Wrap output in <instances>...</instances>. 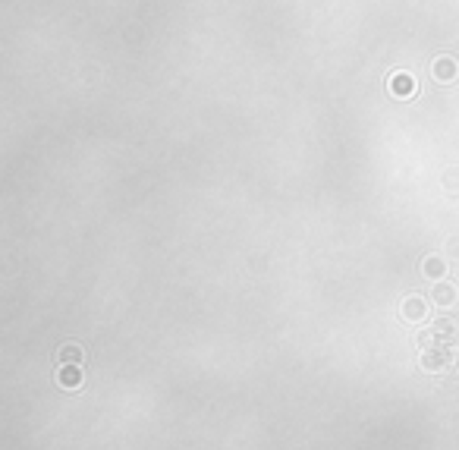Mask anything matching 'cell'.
I'll list each match as a JSON object with an SVG mask.
<instances>
[{
	"label": "cell",
	"mask_w": 459,
	"mask_h": 450,
	"mask_svg": "<svg viewBox=\"0 0 459 450\" xmlns=\"http://www.w3.org/2000/svg\"><path fill=\"white\" fill-rule=\"evenodd\" d=\"M431 79H434V82H441V85L456 82V79H459V60H456V57H450V54H441L431 63Z\"/></svg>",
	"instance_id": "cell-1"
},
{
	"label": "cell",
	"mask_w": 459,
	"mask_h": 450,
	"mask_svg": "<svg viewBox=\"0 0 459 450\" xmlns=\"http://www.w3.org/2000/svg\"><path fill=\"white\" fill-rule=\"evenodd\" d=\"M415 79L409 76V72H397V76H390V95L393 98H412L415 95Z\"/></svg>",
	"instance_id": "cell-2"
},
{
	"label": "cell",
	"mask_w": 459,
	"mask_h": 450,
	"mask_svg": "<svg viewBox=\"0 0 459 450\" xmlns=\"http://www.w3.org/2000/svg\"><path fill=\"white\" fill-rule=\"evenodd\" d=\"M431 300L437 302V306H453V302H456V287H450V284H437V287H434V293H431Z\"/></svg>",
	"instance_id": "cell-4"
},
{
	"label": "cell",
	"mask_w": 459,
	"mask_h": 450,
	"mask_svg": "<svg viewBox=\"0 0 459 450\" xmlns=\"http://www.w3.org/2000/svg\"><path fill=\"white\" fill-rule=\"evenodd\" d=\"M443 271H447V265H443V258H437V256H431V258H425V274L431 280H441L443 278Z\"/></svg>",
	"instance_id": "cell-6"
},
{
	"label": "cell",
	"mask_w": 459,
	"mask_h": 450,
	"mask_svg": "<svg viewBox=\"0 0 459 450\" xmlns=\"http://www.w3.org/2000/svg\"><path fill=\"white\" fill-rule=\"evenodd\" d=\"M450 252H459V239H453V243H450Z\"/></svg>",
	"instance_id": "cell-8"
},
{
	"label": "cell",
	"mask_w": 459,
	"mask_h": 450,
	"mask_svg": "<svg viewBox=\"0 0 459 450\" xmlns=\"http://www.w3.org/2000/svg\"><path fill=\"white\" fill-rule=\"evenodd\" d=\"M60 359H63V366H70V362H76V366H79V359H82V350H79V346H63Z\"/></svg>",
	"instance_id": "cell-7"
},
{
	"label": "cell",
	"mask_w": 459,
	"mask_h": 450,
	"mask_svg": "<svg viewBox=\"0 0 459 450\" xmlns=\"http://www.w3.org/2000/svg\"><path fill=\"white\" fill-rule=\"evenodd\" d=\"M425 312H428V306L419 300V296H412V300L403 302V318H409V322H421V318H425Z\"/></svg>",
	"instance_id": "cell-3"
},
{
	"label": "cell",
	"mask_w": 459,
	"mask_h": 450,
	"mask_svg": "<svg viewBox=\"0 0 459 450\" xmlns=\"http://www.w3.org/2000/svg\"><path fill=\"white\" fill-rule=\"evenodd\" d=\"M57 378H60L63 388H79L82 384V372H79V366H63Z\"/></svg>",
	"instance_id": "cell-5"
}]
</instances>
